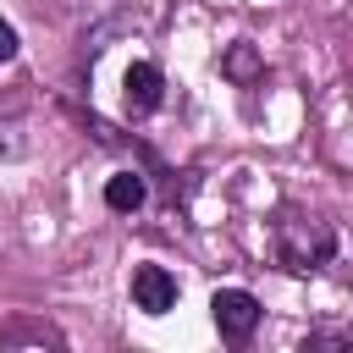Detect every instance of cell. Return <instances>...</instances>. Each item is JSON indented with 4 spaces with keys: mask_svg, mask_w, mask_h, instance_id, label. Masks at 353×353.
Here are the masks:
<instances>
[{
    "mask_svg": "<svg viewBox=\"0 0 353 353\" xmlns=\"http://www.w3.org/2000/svg\"><path fill=\"white\" fill-rule=\"evenodd\" d=\"M270 254L281 270H320L336 259V226L325 215H309V210H281L276 226H270Z\"/></svg>",
    "mask_w": 353,
    "mask_h": 353,
    "instance_id": "6da1fadb",
    "label": "cell"
},
{
    "mask_svg": "<svg viewBox=\"0 0 353 353\" xmlns=\"http://www.w3.org/2000/svg\"><path fill=\"white\" fill-rule=\"evenodd\" d=\"M121 99H127V116H149V110H160V99H165V77H160V66H154V61H132L127 77H121Z\"/></svg>",
    "mask_w": 353,
    "mask_h": 353,
    "instance_id": "3957f363",
    "label": "cell"
},
{
    "mask_svg": "<svg viewBox=\"0 0 353 353\" xmlns=\"http://www.w3.org/2000/svg\"><path fill=\"white\" fill-rule=\"evenodd\" d=\"M210 320H215V331H221L226 342H248L254 325H259V298L243 292V287H215V298H210Z\"/></svg>",
    "mask_w": 353,
    "mask_h": 353,
    "instance_id": "7a4b0ae2",
    "label": "cell"
},
{
    "mask_svg": "<svg viewBox=\"0 0 353 353\" xmlns=\"http://www.w3.org/2000/svg\"><path fill=\"white\" fill-rule=\"evenodd\" d=\"M143 199H149V182H143L138 171H116V176L105 182V204H110L116 215H132V210H143Z\"/></svg>",
    "mask_w": 353,
    "mask_h": 353,
    "instance_id": "5b68a950",
    "label": "cell"
},
{
    "mask_svg": "<svg viewBox=\"0 0 353 353\" xmlns=\"http://www.w3.org/2000/svg\"><path fill=\"white\" fill-rule=\"evenodd\" d=\"M325 347L353 353V325H320V331H309V336H303V353H325Z\"/></svg>",
    "mask_w": 353,
    "mask_h": 353,
    "instance_id": "52a82bcc",
    "label": "cell"
},
{
    "mask_svg": "<svg viewBox=\"0 0 353 353\" xmlns=\"http://www.w3.org/2000/svg\"><path fill=\"white\" fill-rule=\"evenodd\" d=\"M11 55H17V28L0 17V61H11Z\"/></svg>",
    "mask_w": 353,
    "mask_h": 353,
    "instance_id": "ba28073f",
    "label": "cell"
},
{
    "mask_svg": "<svg viewBox=\"0 0 353 353\" xmlns=\"http://www.w3.org/2000/svg\"><path fill=\"white\" fill-rule=\"evenodd\" d=\"M132 309H143V314L176 309V276L165 265H138L132 270Z\"/></svg>",
    "mask_w": 353,
    "mask_h": 353,
    "instance_id": "277c9868",
    "label": "cell"
},
{
    "mask_svg": "<svg viewBox=\"0 0 353 353\" xmlns=\"http://www.w3.org/2000/svg\"><path fill=\"white\" fill-rule=\"evenodd\" d=\"M221 72H226V77H237V83H254L265 66H259V50H254V44H232V50L221 55Z\"/></svg>",
    "mask_w": 353,
    "mask_h": 353,
    "instance_id": "8992f818",
    "label": "cell"
}]
</instances>
